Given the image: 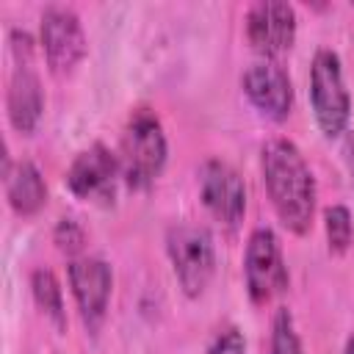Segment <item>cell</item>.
<instances>
[{"mask_svg":"<svg viewBox=\"0 0 354 354\" xmlns=\"http://www.w3.org/2000/svg\"><path fill=\"white\" fill-rule=\"evenodd\" d=\"M6 199L19 216H33L44 207L47 185L33 160H17L14 166L6 163Z\"/></svg>","mask_w":354,"mask_h":354,"instance_id":"4fadbf2b","label":"cell"},{"mask_svg":"<svg viewBox=\"0 0 354 354\" xmlns=\"http://www.w3.org/2000/svg\"><path fill=\"white\" fill-rule=\"evenodd\" d=\"M343 354H354V332L348 335V340H346V351Z\"/></svg>","mask_w":354,"mask_h":354,"instance_id":"d6986e66","label":"cell"},{"mask_svg":"<svg viewBox=\"0 0 354 354\" xmlns=\"http://www.w3.org/2000/svg\"><path fill=\"white\" fill-rule=\"evenodd\" d=\"M207 354H246V340L235 326H227L213 337Z\"/></svg>","mask_w":354,"mask_h":354,"instance_id":"ac0fdd59","label":"cell"},{"mask_svg":"<svg viewBox=\"0 0 354 354\" xmlns=\"http://www.w3.org/2000/svg\"><path fill=\"white\" fill-rule=\"evenodd\" d=\"M166 152H169V147H166L160 119L149 108L133 111V116L124 124L122 149H119V163H122L124 180L133 188L152 185L166 166Z\"/></svg>","mask_w":354,"mask_h":354,"instance_id":"7a4b0ae2","label":"cell"},{"mask_svg":"<svg viewBox=\"0 0 354 354\" xmlns=\"http://www.w3.org/2000/svg\"><path fill=\"white\" fill-rule=\"evenodd\" d=\"M166 252L185 296H202L216 271L213 238L199 224H174L166 232Z\"/></svg>","mask_w":354,"mask_h":354,"instance_id":"277c9868","label":"cell"},{"mask_svg":"<svg viewBox=\"0 0 354 354\" xmlns=\"http://www.w3.org/2000/svg\"><path fill=\"white\" fill-rule=\"evenodd\" d=\"M30 293L39 310L61 329L66 324V313H64V290H61L58 277L50 268H36L30 274Z\"/></svg>","mask_w":354,"mask_h":354,"instance_id":"5bb4252c","label":"cell"},{"mask_svg":"<svg viewBox=\"0 0 354 354\" xmlns=\"http://www.w3.org/2000/svg\"><path fill=\"white\" fill-rule=\"evenodd\" d=\"M324 230H326V241H329V252L332 254H343V252L351 249L354 218H351L346 205H332V207L324 210Z\"/></svg>","mask_w":354,"mask_h":354,"instance_id":"9a60e30c","label":"cell"},{"mask_svg":"<svg viewBox=\"0 0 354 354\" xmlns=\"http://www.w3.org/2000/svg\"><path fill=\"white\" fill-rule=\"evenodd\" d=\"M243 279L246 293L254 304H268L288 288V266L274 230L257 227L249 235L243 252Z\"/></svg>","mask_w":354,"mask_h":354,"instance_id":"8992f818","label":"cell"},{"mask_svg":"<svg viewBox=\"0 0 354 354\" xmlns=\"http://www.w3.org/2000/svg\"><path fill=\"white\" fill-rule=\"evenodd\" d=\"M268 351L271 354H304L301 351L299 332H296V324H293V315L285 307H279L277 315H274V321H271V343H268Z\"/></svg>","mask_w":354,"mask_h":354,"instance_id":"2e32d148","label":"cell"},{"mask_svg":"<svg viewBox=\"0 0 354 354\" xmlns=\"http://www.w3.org/2000/svg\"><path fill=\"white\" fill-rule=\"evenodd\" d=\"M11 53H14V72L8 80V94H6V108H8V122L14 124L17 133H33L41 111H44V94L39 75L33 69V41L25 30H11Z\"/></svg>","mask_w":354,"mask_h":354,"instance_id":"5b68a950","label":"cell"},{"mask_svg":"<svg viewBox=\"0 0 354 354\" xmlns=\"http://www.w3.org/2000/svg\"><path fill=\"white\" fill-rule=\"evenodd\" d=\"M260 171L279 221L304 235L315 216V177L301 149L288 138H271L260 152Z\"/></svg>","mask_w":354,"mask_h":354,"instance_id":"6da1fadb","label":"cell"},{"mask_svg":"<svg viewBox=\"0 0 354 354\" xmlns=\"http://www.w3.org/2000/svg\"><path fill=\"white\" fill-rule=\"evenodd\" d=\"M241 86L249 102L268 119L282 122L293 108V83L277 61H268V58L254 61L243 72Z\"/></svg>","mask_w":354,"mask_h":354,"instance_id":"8fae6325","label":"cell"},{"mask_svg":"<svg viewBox=\"0 0 354 354\" xmlns=\"http://www.w3.org/2000/svg\"><path fill=\"white\" fill-rule=\"evenodd\" d=\"M41 50L53 75H69L86 55V33L80 17L66 6H50L41 14Z\"/></svg>","mask_w":354,"mask_h":354,"instance_id":"52a82bcc","label":"cell"},{"mask_svg":"<svg viewBox=\"0 0 354 354\" xmlns=\"http://www.w3.org/2000/svg\"><path fill=\"white\" fill-rule=\"evenodd\" d=\"M66 274H69V288L83 324L88 329H97L100 321L105 318L111 288H113L111 266L100 257H72L66 266Z\"/></svg>","mask_w":354,"mask_h":354,"instance_id":"30bf717a","label":"cell"},{"mask_svg":"<svg viewBox=\"0 0 354 354\" xmlns=\"http://www.w3.org/2000/svg\"><path fill=\"white\" fill-rule=\"evenodd\" d=\"M310 105L315 122L324 136L335 138L348 127L351 119V97L343 80L340 55L329 47L315 50L310 66Z\"/></svg>","mask_w":354,"mask_h":354,"instance_id":"3957f363","label":"cell"},{"mask_svg":"<svg viewBox=\"0 0 354 354\" xmlns=\"http://www.w3.org/2000/svg\"><path fill=\"white\" fill-rule=\"evenodd\" d=\"M119 174V158L105 144H91L72 160L66 171V185L80 199H105L108 194H113V183Z\"/></svg>","mask_w":354,"mask_h":354,"instance_id":"7c38bea8","label":"cell"},{"mask_svg":"<svg viewBox=\"0 0 354 354\" xmlns=\"http://www.w3.org/2000/svg\"><path fill=\"white\" fill-rule=\"evenodd\" d=\"M199 196L205 207L224 224L235 227L246 213V185L243 177L218 158H210L199 169Z\"/></svg>","mask_w":354,"mask_h":354,"instance_id":"9c48e42d","label":"cell"},{"mask_svg":"<svg viewBox=\"0 0 354 354\" xmlns=\"http://www.w3.org/2000/svg\"><path fill=\"white\" fill-rule=\"evenodd\" d=\"M53 241H55V246H58L61 252H66V254H77V252L83 249L86 232H83V227H80L75 218H61V221L55 224Z\"/></svg>","mask_w":354,"mask_h":354,"instance_id":"e0dca14e","label":"cell"},{"mask_svg":"<svg viewBox=\"0 0 354 354\" xmlns=\"http://www.w3.org/2000/svg\"><path fill=\"white\" fill-rule=\"evenodd\" d=\"M246 39L254 53L274 61L296 41V8L279 0L254 3L246 11Z\"/></svg>","mask_w":354,"mask_h":354,"instance_id":"ba28073f","label":"cell"}]
</instances>
